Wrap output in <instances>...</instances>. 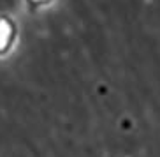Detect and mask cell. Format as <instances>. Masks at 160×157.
I'll use <instances>...</instances> for the list:
<instances>
[{"mask_svg":"<svg viewBox=\"0 0 160 157\" xmlns=\"http://www.w3.org/2000/svg\"><path fill=\"white\" fill-rule=\"evenodd\" d=\"M11 35H12V29H11V25L4 19H0V50H4L7 48L11 41Z\"/></svg>","mask_w":160,"mask_h":157,"instance_id":"cell-1","label":"cell"}]
</instances>
